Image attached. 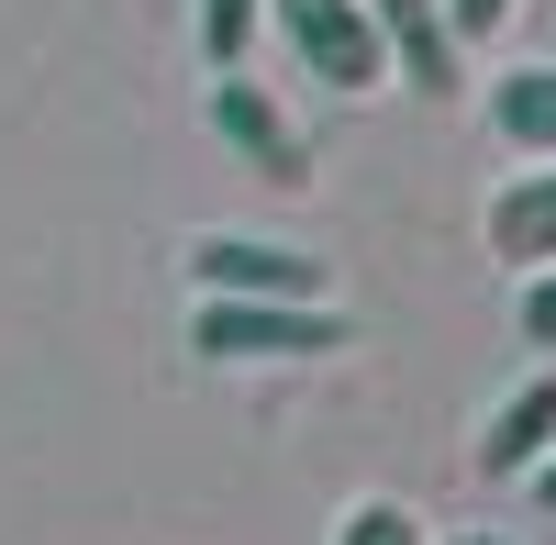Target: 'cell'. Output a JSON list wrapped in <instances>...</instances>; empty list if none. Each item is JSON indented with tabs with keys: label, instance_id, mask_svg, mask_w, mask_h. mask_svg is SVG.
<instances>
[{
	"label": "cell",
	"instance_id": "cell-6",
	"mask_svg": "<svg viewBox=\"0 0 556 545\" xmlns=\"http://www.w3.org/2000/svg\"><path fill=\"white\" fill-rule=\"evenodd\" d=\"M490 256L501 267H556V156H534L513 190L490 201Z\"/></svg>",
	"mask_w": 556,
	"mask_h": 545
},
{
	"label": "cell",
	"instance_id": "cell-11",
	"mask_svg": "<svg viewBox=\"0 0 556 545\" xmlns=\"http://www.w3.org/2000/svg\"><path fill=\"white\" fill-rule=\"evenodd\" d=\"M434 12H445V34H456V45H490L501 23L523 12V0H434Z\"/></svg>",
	"mask_w": 556,
	"mask_h": 545
},
{
	"label": "cell",
	"instance_id": "cell-4",
	"mask_svg": "<svg viewBox=\"0 0 556 545\" xmlns=\"http://www.w3.org/2000/svg\"><path fill=\"white\" fill-rule=\"evenodd\" d=\"M212 134H223L256 178H278V190H301V178H312V145L290 134V112H278L245 67H212Z\"/></svg>",
	"mask_w": 556,
	"mask_h": 545
},
{
	"label": "cell",
	"instance_id": "cell-5",
	"mask_svg": "<svg viewBox=\"0 0 556 545\" xmlns=\"http://www.w3.org/2000/svg\"><path fill=\"white\" fill-rule=\"evenodd\" d=\"M367 23H379V56H390V78H412L424 101H445V89H456L468 45L445 34V12H434V0H367Z\"/></svg>",
	"mask_w": 556,
	"mask_h": 545
},
{
	"label": "cell",
	"instance_id": "cell-9",
	"mask_svg": "<svg viewBox=\"0 0 556 545\" xmlns=\"http://www.w3.org/2000/svg\"><path fill=\"white\" fill-rule=\"evenodd\" d=\"M256 23H267V0H201V67H245Z\"/></svg>",
	"mask_w": 556,
	"mask_h": 545
},
{
	"label": "cell",
	"instance_id": "cell-14",
	"mask_svg": "<svg viewBox=\"0 0 556 545\" xmlns=\"http://www.w3.org/2000/svg\"><path fill=\"white\" fill-rule=\"evenodd\" d=\"M456 545H501V534H456Z\"/></svg>",
	"mask_w": 556,
	"mask_h": 545
},
{
	"label": "cell",
	"instance_id": "cell-13",
	"mask_svg": "<svg viewBox=\"0 0 556 545\" xmlns=\"http://www.w3.org/2000/svg\"><path fill=\"white\" fill-rule=\"evenodd\" d=\"M523 490H534V502H545V512H556V445H545V457H534V468H523Z\"/></svg>",
	"mask_w": 556,
	"mask_h": 545
},
{
	"label": "cell",
	"instance_id": "cell-12",
	"mask_svg": "<svg viewBox=\"0 0 556 545\" xmlns=\"http://www.w3.org/2000/svg\"><path fill=\"white\" fill-rule=\"evenodd\" d=\"M523 345L556 356V267H523Z\"/></svg>",
	"mask_w": 556,
	"mask_h": 545
},
{
	"label": "cell",
	"instance_id": "cell-8",
	"mask_svg": "<svg viewBox=\"0 0 556 545\" xmlns=\"http://www.w3.org/2000/svg\"><path fill=\"white\" fill-rule=\"evenodd\" d=\"M490 123H501V145L556 156V56H545V67H501V78H490Z\"/></svg>",
	"mask_w": 556,
	"mask_h": 545
},
{
	"label": "cell",
	"instance_id": "cell-10",
	"mask_svg": "<svg viewBox=\"0 0 556 545\" xmlns=\"http://www.w3.org/2000/svg\"><path fill=\"white\" fill-rule=\"evenodd\" d=\"M334 545H424V512H412V502H356L334 523Z\"/></svg>",
	"mask_w": 556,
	"mask_h": 545
},
{
	"label": "cell",
	"instance_id": "cell-1",
	"mask_svg": "<svg viewBox=\"0 0 556 545\" xmlns=\"http://www.w3.org/2000/svg\"><path fill=\"white\" fill-rule=\"evenodd\" d=\"M190 345L212 356V368H267V356H334V345H345V312H334V301H245V290H201Z\"/></svg>",
	"mask_w": 556,
	"mask_h": 545
},
{
	"label": "cell",
	"instance_id": "cell-7",
	"mask_svg": "<svg viewBox=\"0 0 556 545\" xmlns=\"http://www.w3.org/2000/svg\"><path fill=\"white\" fill-rule=\"evenodd\" d=\"M545 445H556V379H523V390L490 413V434H479V479H490V490H513V479L545 457Z\"/></svg>",
	"mask_w": 556,
	"mask_h": 545
},
{
	"label": "cell",
	"instance_id": "cell-3",
	"mask_svg": "<svg viewBox=\"0 0 556 545\" xmlns=\"http://www.w3.org/2000/svg\"><path fill=\"white\" fill-rule=\"evenodd\" d=\"M190 279L201 290H245V301H323V290H334L312 245H267V235H201Z\"/></svg>",
	"mask_w": 556,
	"mask_h": 545
},
{
	"label": "cell",
	"instance_id": "cell-2",
	"mask_svg": "<svg viewBox=\"0 0 556 545\" xmlns=\"http://www.w3.org/2000/svg\"><path fill=\"white\" fill-rule=\"evenodd\" d=\"M267 23L290 34V56H301L323 89H345V101H367V89L390 78V56H379V23H367V0H267Z\"/></svg>",
	"mask_w": 556,
	"mask_h": 545
}]
</instances>
